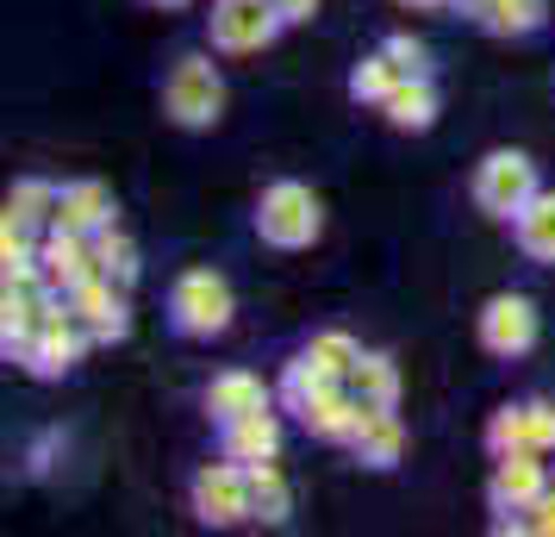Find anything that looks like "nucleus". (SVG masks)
<instances>
[{"instance_id": "21", "label": "nucleus", "mask_w": 555, "mask_h": 537, "mask_svg": "<svg viewBox=\"0 0 555 537\" xmlns=\"http://www.w3.org/2000/svg\"><path fill=\"white\" fill-rule=\"evenodd\" d=\"M287 512H294V494L281 482L275 462H250V519L262 525H287Z\"/></svg>"}, {"instance_id": "4", "label": "nucleus", "mask_w": 555, "mask_h": 537, "mask_svg": "<svg viewBox=\"0 0 555 537\" xmlns=\"http://www.w3.org/2000/svg\"><path fill=\"white\" fill-rule=\"evenodd\" d=\"M537 201V163L525 151H493L475 169V206L487 219H518Z\"/></svg>"}, {"instance_id": "7", "label": "nucleus", "mask_w": 555, "mask_h": 537, "mask_svg": "<svg viewBox=\"0 0 555 537\" xmlns=\"http://www.w3.org/2000/svg\"><path fill=\"white\" fill-rule=\"evenodd\" d=\"M194 512L201 525H244L250 519V462H212L194 475Z\"/></svg>"}, {"instance_id": "10", "label": "nucleus", "mask_w": 555, "mask_h": 537, "mask_svg": "<svg viewBox=\"0 0 555 537\" xmlns=\"http://www.w3.org/2000/svg\"><path fill=\"white\" fill-rule=\"evenodd\" d=\"M550 487H555V475H550V462H543V450H512L493 469L487 500H493V512H530Z\"/></svg>"}, {"instance_id": "1", "label": "nucleus", "mask_w": 555, "mask_h": 537, "mask_svg": "<svg viewBox=\"0 0 555 537\" xmlns=\"http://www.w3.org/2000/svg\"><path fill=\"white\" fill-rule=\"evenodd\" d=\"M256 231H262V244H275V251H312L319 231H325V206H319V194H312L306 181H275V188H262V201H256Z\"/></svg>"}, {"instance_id": "23", "label": "nucleus", "mask_w": 555, "mask_h": 537, "mask_svg": "<svg viewBox=\"0 0 555 537\" xmlns=\"http://www.w3.org/2000/svg\"><path fill=\"white\" fill-rule=\"evenodd\" d=\"M400 81H405V69H400V63H393L387 51H375V56H362V63H356L350 94H356V101H375V106H387V94H393Z\"/></svg>"}, {"instance_id": "14", "label": "nucleus", "mask_w": 555, "mask_h": 537, "mask_svg": "<svg viewBox=\"0 0 555 537\" xmlns=\"http://www.w3.org/2000/svg\"><path fill=\"white\" fill-rule=\"evenodd\" d=\"M362 400H356V387L344 382V387H331V394H319V400H312V407L300 412V425L312 437H325V444H350L356 437V425H362Z\"/></svg>"}, {"instance_id": "31", "label": "nucleus", "mask_w": 555, "mask_h": 537, "mask_svg": "<svg viewBox=\"0 0 555 537\" xmlns=\"http://www.w3.org/2000/svg\"><path fill=\"white\" fill-rule=\"evenodd\" d=\"M405 7H443V0H405Z\"/></svg>"}, {"instance_id": "24", "label": "nucleus", "mask_w": 555, "mask_h": 537, "mask_svg": "<svg viewBox=\"0 0 555 537\" xmlns=\"http://www.w3.org/2000/svg\"><path fill=\"white\" fill-rule=\"evenodd\" d=\"M56 194L51 181H20L13 194H7V219L13 226H56Z\"/></svg>"}, {"instance_id": "32", "label": "nucleus", "mask_w": 555, "mask_h": 537, "mask_svg": "<svg viewBox=\"0 0 555 537\" xmlns=\"http://www.w3.org/2000/svg\"><path fill=\"white\" fill-rule=\"evenodd\" d=\"M151 7H188V0H151Z\"/></svg>"}, {"instance_id": "20", "label": "nucleus", "mask_w": 555, "mask_h": 537, "mask_svg": "<svg viewBox=\"0 0 555 537\" xmlns=\"http://www.w3.org/2000/svg\"><path fill=\"white\" fill-rule=\"evenodd\" d=\"M350 387L362 407H393L400 400V369L393 357H380V350H362V362L350 369Z\"/></svg>"}, {"instance_id": "17", "label": "nucleus", "mask_w": 555, "mask_h": 537, "mask_svg": "<svg viewBox=\"0 0 555 537\" xmlns=\"http://www.w3.org/2000/svg\"><path fill=\"white\" fill-rule=\"evenodd\" d=\"M512 231H518V251L530 263H555V194L550 188H537V201L512 219Z\"/></svg>"}, {"instance_id": "28", "label": "nucleus", "mask_w": 555, "mask_h": 537, "mask_svg": "<svg viewBox=\"0 0 555 537\" xmlns=\"http://www.w3.org/2000/svg\"><path fill=\"white\" fill-rule=\"evenodd\" d=\"M525 432H530V450H543V457H550V450H555V407H550V400H530V407H525Z\"/></svg>"}, {"instance_id": "26", "label": "nucleus", "mask_w": 555, "mask_h": 537, "mask_svg": "<svg viewBox=\"0 0 555 537\" xmlns=\"http://www.w3.org/2000/svg\"><path fill=\"white\" fill-rule=\"evenodd\" d=\"M306 350H312V357L325 362V369L337 375V382H350V369L362 362V344H356L350 332H319L312 344H306Z\"/></svg>"}, {"instance_id": "22", "label": "nucleus", "mask_w": 555, "mask_h": 537, "mask_svg": "<svg viewBox=\"0 0 555 537\" xmlns=\"http://www.w3.org/2000/svg\"><path fill=\"white\" fill-rule=\"evenodd\" d=\"M475 20L500 38H525V31L543 26V0H480Z\"/></svg>"}, {"instance_id": "30", "label": "nucleus", "mask_w": 555, "mask_h": 537, "mask_svg": "<svg viewBox=\"0 0 555 537\" xmlns=\"http://www.w3.org/2000/svg\"><path fill=\"white\" fill-rule=\"evenodd\" d=\"M275 13L287 20V26H306V20L319 13V0H275Z\"/></svg>"}, {"instance_id": "6", "label": "nucleus", "mask_w": 555, "mask_h": 537, "mask_svg": "<svg viewBox=\"0 0 555 537\" xmlns=\"http://www.w3.org/2000/svg\"><path fill=\"white\" fill-rule=\"evenodd\" d=\"M88 344H94L88 325H81L76 312H69V301H63V307L44 312V325L31 332V344H26V357H20V362H26L31 375H44V382H51V375H63V369H76Z\"/></svg>"}, {"instance_id": "2", "label": "nucleus", "mask_w": 555, "mask_h": 537, "mask_svg": "<svg viewBox=\"0 0 555 537\" xmlns=\"http://www.w3.org/2000/svg\"><path fill=\"white\" fill-rule=\"evenodd\" d=\"M163 113H169L181 131H206V126L225 119V81L212 69V56H201V51L176 56V69L163 81Z\"/></svg>"}, {"instance_id": "3", "label": "nucleus", "mask_w": 555, "mask_h": 537, "mask_svg": "<svg viewBox=\"0 0 555 537\" xmlns=\"http://www.w3.org/2000/svg\"><path fill=\"white\" fill-rule=\"evenodd\" d=\"M231 312H237V301H231V282L219 269H188L169 287V319L181 337H219L231 325Z\"/></svg>"}, {"instance_id": "9", "label": "nucleus", "mask_w": 555, "mask_h": 537, "mask_svg": "<svg viewBox=\"0 0 555 537\" xmlns=\"http://www.w3.org/2000/svg\"><path fill=\"white\" fill-rule=\"evenodd\" d=\"M69 312H76L81 325H88V337L94 344H113V337L131 332V312H126V287L113 282V276H88V282H76L69 294Z\"/></svg>"}, {"instance_id": "25", "label": "nucleus", "mask_w": 555, "mask_h": 537, "mask_svg": "<svg viewBox=\"0 0 555 537\" xmlns=\"http://www.w3.org/2000/svg\"><path fill=\"white\" fill-rule=\"evenodd\" d=\"M94 263H101V276H113L119 287L138 282V244H131L126 231H113V226L94 231Z\"/></svg>"}, {"instance_id": "5", "label": "nucleus", "mask_w": 555, "mask_h": 537, "mask_svg": "<svg viewBox=\"0 0 555 537\" xmlns=\"http://www.w3.org/2000/svg\"><path fill=\"white\" fill-rule=\"evenodd\" d=\"M287 26L275 13V0H219L212 7V51L225 56H256L275 44V31Z\"/></svg>"}, {"instance_id": "12", "label": "nucleus", "mask_w": 555, "mask_h": 537, "mask_svg": "<svg viewBox=\"0 0 555 537\" xmlns=\"http://www.w3.org/2000/svg\"><path fill=\"white\" fill-rule=\"evenodd\" d=\"M350 450H356L362 469H393V462L405 457L400 412H393V407H369V412H362V425H356V437H350Z\"/></svg>"}, {"instance_id": "16", "label": "nucleus", "mask_w": 555, "mask_h": 537, "mask_svg": "<svg viewBox=\"0 0 555 537\" xmlns=\"http://www.w3.org/2000/svg\"><path fill=\"white\" fill-rule=\"evenodd\" d=\"M269 407V387L256 382L250 369H225V375H212V387H206V412L225 425V419H244V412Z\"/></svg>"}, {"instance_id": "15", "label": "nucleus", "mask_w": 555, "mask_h": 537, "mask_svg": "<svg viewBox=\"0 0 555 537\" xmlns=\"http://www.w3.org/2000/svg\"><path fill=\"white\" fill-rule=\"evenodd\" d=\"M56 226L63 231H94L113 226V188L106 181H69L63 194H56Z\"/></svg>"}, {"instance_id": "27", "label": "nucleus", "mask_w": 555, "mask_h": 537, "mask_svg": "<svg viewBox=\"0 0 555 537\" xmlns=\"http://www.w3.org/2000/svg\"><path fill=\"white\" fill-rule=\"evenodd\" d=\"M487 450H493V457H512V450H530L525 407H505V412H493V425H487Z\"/></svg>"}, {"instance_id": "8", "label": "nucleus", "mask_w": 555, "mask_h": 537, "mask_svg": "<svg viewBox=\"0 0 555 537\" xmlns=\"http://www.w3.org/2000/svg\"><path fill=\"white\" fill-rule=\"evenodd\" d=\"M530 344H537V307H530L525 294H493L480 307V350L512 362V357H525Z\"/></svg>"}, {"instance_id": "11", "label": "nucleus", "mask_w": 555, "mask_h": 537, "mask_svg": "<svg viewBox=\"0 0 555 537\" xmlns=\"http://www.w3.org/2000/svg\"><path fill=\"white\" fill-rule=\"evenodd\" d=\"M38 263H44V282L63 287V294H69L76 282H88V276H101L94 238H88V231H63V226H51V238L38 244Z\"/></svg>"}, {"instance_id": "13", "label": "nucleus", "mask_w": 555, "mask_h": 537, "mask_svg": "<svg viewBox=\"0 0 555 537\" xmlns=\"http://www.w3.org/2000/svg\"><path fill=\"white\" fill-rule=\"evenodd\" d=\"M219 432H225L219 450H225L231 462H275V450H281V419L269 407L244 412V419H225Z\"/></svg>"}, {"instance_id": "18", "label": "nucleus", "mask_w": 555, "mask_h": 537, "mask_svg": "<svg viewBox=\"0 0 555 537\" xmlns=\"http://www.w3.org/2000/svg\"><path fill=\"white\" fill-rule=\"evenodd\" d=\"M331 387H344V382H337V375H331V369L312 357V350H300V357L287 362V375H281V407H287V412H306L319 394H331Z\"/></svg>"}, {"instance_id": "33", "label": "nucleus", "mask_w": 555, "mask_h": 537, "mask_svg": "<svg viewBox=\"0 0 555 537\" xmlns=\"http://www.w3.org/2000/svg\"><path fill=\"white\" fill-rule=\"evenodd\" d=\"M462 7H480V0H462Z\"/></svg>"}, {"instance_id": "19", "label": "nucleus", "mask_w": 555, "mask_h": 537, "mask_svg": "<svg viewBox=\"0 0 555 537\" xmlns=\"http://www.w3.org/2000/svg\"><path fill=\"white\" fill-rule=\"evenodd\" d=\"M387 119L400 131H430L437 126V88H430V76H405L393 94H387Z\"/></svg>"}, {"instance_id": "29", "label": "nucleus", "mask_w": 555, "mask_h": 537, "mask_svg": "<svg viewBox=\"0 0 555 537\" xmlns=\"http://www.w3.org/2000/svg\"><path fill=\"white\" fill-rule=\"evenodd\" d=\"M380 51L393 56V63H400L405 76H430V56H425V44H418V38H405V31H393V38H387Z\"/></svg>"}]
</instances>
